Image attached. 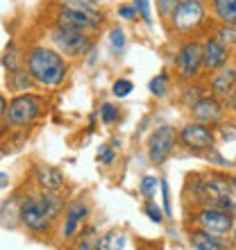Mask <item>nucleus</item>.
<instances>
[{
    "label": "nucleus",
    "mask_w": 236,
    "mask_h": 250,
    "mask_svg": "<svg viewBox=\"0 0 236 250\" xmlns=\"http://www.w3.org/2000/svg\"><path fill=\"white\" fill-rule=\"evenodd\" d=\"M25 71L30 73V78L41 86L55 89L66 80L68 75V62L64 60V55L55 50V48L37 46L32 48L25 57Z\"/></svg>",
    "instance_id": "1"
},
{
    "label": "nucleus",
    "mask_w": 236,
    "mask_h": 250,
    "mask_svg": "<svg viewBox=\"0 0 236 250\" xmlns=\"http://www.w3.org/2000/svg\"><path fill=\"white\" fill-rule=\"evenodd\" d=\"M50 41L55 43L61 55H68V57H82V55L89 53L91 48V37L89 32H82V30H68V27H59L55 25L50 30Z\"/></svg>",
    "instance_id": "2"
},
{
    "label": "nucleus",
    "mask_w": 236,
    "mask_h": 250,
    "mask_svg": "<svg viewBox=\"0 0 236 250\" xmlns=\"http://www.w3.org/2000/svg\"><path fill=\"white\" fill-rule=\"evenodd\" d=\"M179 141V132L173 125H159L148 139V157L155 166H164Z\"/></svg>",
    "instance_id": "3"
},
{
    "label": "nucleus",
    "mask_w": 236,
    "mask_h": 250,
    "mask_svg": "<svg viewBox=\"0 0 236 250\" xmlns=\"http://www.w3.org/2000/svg\"><path fill=\"white\" fill-rule=\"evenodd\" d=\"M43 112V103L41 98L32 96V93H19L16 98L9 100V107H7V123L9 125H30L41 116Z\"/></svg>",
    "instance_id": "4"
},
{
    "label": "nucleus",
    "mask_w": 236,
    "mask_h": 250,
    "mask_svg": "<svg viewBox=\"0 0 236 250\" xmlns=\"http://www.w3.org/2000/svg\"><path fill=\"white\" fill-rule=\"evenodd\" d=\"M193 221L200 230L209 232L214 237H225L234 230V214L220 207H200L193 214Z\"/></svg>",
    "instance_id": "5"
},
{
    "label": "nucleus",
    "mask_w": 236,
    "mask_h": 250,
    "mask_svg": "<svg viewBox=\"0 0 236 250\" xmlns=\"http://www.w3.org/2000/svg\"><path fill=\"white\" fill-rule=\"evenodd\" d=\"M179 144L191 152H207L216 148V132L211 125L191 121L179 130Z\"/></svg>",
    "instance_id": "6"
},
{
    "label": "nucleus",
    "mask_w": 236,
    "mask_h": 250,
    "mask_svg": "<svg viewBox=\"0 0 236 250\" xmlns=\"http://www.w3.org/2000/svg\"><path fill=\"white\" fill-rule=\"evenodd\" d=\"M204 23L202 0H182L171 19V25L177 34H191Z\"/></svg>",
    "instance_id": "7"
},
{
    "label": "nucleus",
    "mask_w": 236,
    "mask_h": 250,
    "mask_svg": "<svg viewBox=\"0 0 236 250\" xmlns=\"http://www.w3.org/2000/svg\"><path fill=\"white\" fill-rule=\"evenodd\" d=\"M202 43L200 41H184L177 50V73L182 80H196L202 71Z\"/></svg>",
    "instance_id": "8"
},
{
    "label": "nucleus",
    "mask_w": 236,
    "mask_h": 250,
    "mask_svg": "<svg viewBox=\"0 0 236 250\" xmlns=\"http://www.w3.org/2000/svg\"><path fill=\"white\" fill-rule=\"evenodd\" d=\"M19 221L23 228H27V230L34 232V234H43V232H48L50 225H53V221L46 216V211L41 207L39 198H23Z\"/></svg>",
    "instance_id": "9"
},
{
    "label": "nucleus",
    "mask_w": 236,
    "mask_h": 250,
    "mask_svg": "<svg viewBox=\"0 0 236 250\" xmlns=\"http://www.w3.org/2000/svg\"><path fill=\"white\" fill-rule=\"evenodd\" d=\"M191 116L196 123H202V125H218L223 121L225 116V107L220 103V98L216 96H202L197 98L193 105H191Z\"/></svg>",
    "instance_id": "10"
},
{
    "label": "nucleus",
    "mask_w": 236,
    "mask_h": 250,
    "mask_svg": "<svg viewBox=\"0 0 236 250\" xmlns=\"http://www.w3.org/2000/svg\"><path fill=\"white\" fill-rule=\"evenodd\" d=\"M230 62V48L220 43L216 37H211L202 43V66L204 71L209 73H216L220 68H225Z\"/></svg>",
    "instance_id": "11"
},
{
    "label": "nucleus",
    "mask_w": 236,
    "mask_h": 250,
    "mask_svg": "<svg viewBox=\"0 0 236 250\" xmlns=\"http://www.w3.org/2000/svg\"><path fill=\"white\" fill-rule=\"evenodd\" d=\"M57 25L68 27V30H82V32H93L100 27V21L91 19L89 14L71 9V7H61L57 12Z\"/></svg>",
    "instance_id": "12"
},
{
    "label": "nucleus",
    "mask_w": 236,
    "mask_h": 250,
    "mask_svg": "<svg viewBox=\"0 0 236 250\" xmlns=\"http://www.w3.org/2000/svg\"><path fill=\"white\" fill-rule=\"evenodd\" d=\"M86 216H89V205L84 200H75V203L68 205L64 214V230H61L64 239L75 237V232H78L79 225L84 223Z\"/></svg>",
    "instance_id": "13"
},
{
    "label": "nucleus",
    "mask_w": 236,
    "mask_h": 250,
    "mask_svg": "<svg viewBox=\"0 0 236 250\" xmlns=\"http://www.w3.org/2000/svg\"><path fill=\"white\" fill-rule=\"evenodd\" d=\"M34 182L41 187V191H59L64 187V173L57 166L39 164L34 168Z\"/></svg>",
    "instance_id": "14"
},
{
    "label": "nucleus",
    "mask_w": 236,
    "mask_h": 250,
    "mask_svg": "<svg viewBox=\"0 0 236 250\" xmlns=\"http://www.w3.org/2000/svg\"><path fill=\"white\" fill-rule=\"evenodd\" d=\"M211 96L216 98H230L236 89V71L234 68H220L211 75Z\"/></svg>",
    "instance_id": "15"
},
{
    "label": "nucleus",
    "mask_w": 236,
    "mask_h": 250,
    "mask_svg": "<svg viewBox=\"0 0 236 250\" xmlns=\"http://www.w3.org/2000/svg\"><path fill=\"white\" fill-rule=\"evenodd\" d=\"M189 241L193 250H225V241H220V237H214L200 228L189 232Z\"/></svg>",
    "instance_id": "16"
},
{
    "label": "nucleus",
    "mask_w": 236,
    "mask_h": 250,
    "mask_svg": "<svg viewBox=\"0 0 236 250\" xmlns=\"http://www.w3.org/2000/svg\"><path fill=\"white\" fill-rule=\"evenodd\" d=\"M37 198H39L46 216L50 218V221H57L59 214L64 211V198L59 196V191H41Z\"/></svg>",
    "instance_id": "17"
},
{
    "label": "nucleus",
    "mask_w": 236,
    "mask_h": 250,
    "mask_svg": "<svg viewBox=\"0 0 236 250\" xmlns=\"http://www.w3.org/2000/svg\"><path fill=\"white\" fill-rule=\"evenodd\" d=\"M211 9L223 25L236 27V0H211Z\"/></svg>",
    "instance_id": "18"
},
{
    "label": "nucleus",
    "mask_w": 236,
    "mask_h": 250,
    "mask_svg": "<svg viewBox=\"0 0 236 250\" xmlns=\"http://www.w3.org/2000/svg\"><path fill=\"white\" fill-rule=\"evenodd\" d=\"M125 248V232L109 230L96 239V250H123Z\"/></svg>",
    "instance_id": "19"
},
{
    "label": "nucleus",
    "mask_w": 236,
    "mask_h": 250,
    "mask_svg": "<svg viewBox=\"0 0 236 250\" xmlns=\"http://www.w3.org/2000/svg\"><path fill=\"white\" fill-rule=\"evenodd\" d=\"M148 89H150V93L155 96V98H166V96L171 93V75H168L166 71L157 73V75L150 80Z\"/></svg>",
    "instance_id": "20"
},
{
    "label": "nucleus",
    "mask_w": 236,
    "mask_h": 250,
    "mask_svg": "<svg viewBox=\"0 0 236 250\" xmlns=\"http://www.w3.org/2000/svg\"><path fill=\"white\" fill-rule=\"evenodd\" d=\"M7 80H9V84H12L14 91H27L30 84H32L34 80L30 78V73L27 71H14V73H7Z\"/></svg>",
    "instance_id": "21"
},
{
    "label": "nucleus",
    "mask_w": 236,
    "mask_h": 250,
    "mask_svg": "<svg viewBox=\"0 0 236 250\" xmlns=\"http://www.w3.org/2000/svg\"><path fill=\"white\" fill-rule=\"evenodd\" d=\"M20 62H23V57H20L16 43H9L5 55H2V66H5L9 73H14V71H20Z\"/></svg>",
    "instance_id": "22"
},
{
    "label": "nucleus",
    "mask_w": 236,
    "mask_h": 250,
    "mask_svg": "<svg viewBox=\"0 0 236 250\" xmlns=\"http://www.w3.org/2000/svg\"><path fill=\"white\" fill-rule=\"evenodd\" d=\"M159 182H161V180H157L155 175H143V178H141V182H138V191H141V196L155 198Z\"/></svg>",
    "instance_id": "23"
},
{
    "label": "nucleus",
    "mask_w": 236,
    "mask_h": 250,
    "mask_svg": "<svg viewBox=\"0 0 236 250\" xmlns=\"http://www.w3.org/2000/svg\"><path fill=\"white\" fill-rule=\"evenodd\" d=\"M216 39L225 46H236V27L234 25H220L216 30Z\"/></svg>",
    "instance_id": "24"
},
{
    "label": "nucleus",
    "mask_w": 236,
    "mask_h": 250,
    "mask_svg": "<svg viewBox=\"0 0 236 250\" xmlns=\"http://www.w3.org/2000/svg\"><path fill=\"white\" fill-rule=\"evenodd\" d=\"M132 91H134V84H132V80H127V78H118L112 86V93L116 98H127Z\"/></svg>",
    "instance_id": "25"
},
{
    "label": "nucleus",
    "mask_w": 236,
    "mask_h": 250,
    "mask_svg": "<svg viewBox=\"0 0 236 250\" xmlns=\"http://www.w3.org/2000/svg\"><path fill=\"white\" fill-rule=\"evenodd\" d=\"M182 0H157V12L161 19H173L175 9L179 7Z\"/></svg>",
    "instance_id": "26"
},
{
    "label": "nucleus",
    "mask_w": 236,
    "mask_h": 250,
    "mask_svg": "<svg viewBox=\"0 0 236 250\" xmlns=\"http://www.w3.org/2000/svg\"><path fill=\"white\" fill-rule=\"evenodd\" d=\"M109 46H112L114 53H123L125 48V32L120 27H112L109 30Z\"/></svg>",
    "instance_id": "27"
},
{
    "label": "nucleus",
    "mask_w": 236,
    "mask_h": 250,
    "mask_svg": "<svg viewBox=\"0 0 236 250\" xmlns=\"http://www.w3.org/2000/svg\"><path fill=\"white\" fill-rule=\"evenodd\" d=\"M143 214L150 218L152 223H157V225H161V223H164V218H166V214L159 209V207L152 203V200H148V203L143 205Z\"/></svg>",
    "instance_id": "28"
},
{
    "label": "nucleus",
    "mask_w": 236,
    "mask_h": 250,
    "mask_svg": "<svg viewBox=\"0 0 236 250\" xmlns=\"http://www.w3.org/2000/svg\"><path fill=\"white\" fill-rule=\"evenodd\" d=\"M134 7H137L138 16L148 23V25H152V12H150V0H134Z\"/></svg>",
    "instance_id": "29"
},
{
    "label": "nucleus",
    "mask_w": 236,
    "mask_h": 250,
    "mask_svg": "<svg viewBox=\"0 0 236 250\" xmlns=\"http://www.w3.org/2000/svg\"><path fill=\"white\" fill-rule=\"evenodd\" d=\"M100 119H102V123L112 125L114 121H118V109L114 105H109V103H105V105L100 107Z\"/></svg>",
    "instance_id": "30"
},
{
    "label": "nucleus",
    "mask_w": 236,
    "mask_h": 250,
    "mask_svg": "<svg viewBox=\"0 0 236 250\" xmlns=\"http://www.w3.org/2000/svg\"><path fill=\"white\" fill-rule=\"evenodd\" d=\"M159 189H161V198H164V214L166 218L173 216V205H171V193H168V185H166L164 180L159 182Z\"/></svg>",
    "instance_id": "31"
},
{
    "label": "nucleus",
    "mask_w": 236,
    "mask_h": 250,
    "mask_svg": "<svg viewBox=\"0 0 236 250\" xmlns=\"http://www.w3.org/2000/svg\"><path fill=\"white\" fill-rule=\"evenodd\" d=\"M114 157H116V155H114V150L109 148V146H100V148H98V162H100V164L109 166L114 162Z\"/></svg>",
    "instance_id": "32"
},
{
    "label": "nucleus",
    "mask_w": 236,
    "mask_h": 250,
    "mask_svg": "<svg viewBox=\"0 0 236 250\" xmlns=\"http://www.w3.org/2000/svg\"><path fill=\"white\" fill-rule=\"evenodd\" d=\"M118 16L125 21H134L138 16V12L134 5H118Z\"/></svg>",
    "instance_id": "33"
},
{
    "label": "nucleus",
    "mask_w": 236,
    "mask_h": 250,
    "mask_svg": "<svg viewBox=\"0 0 236 250\" xmlns=\"http://www.w3.org/2000/svg\"><path fill=\"white\" fill-rule=\"evenodd\" d=\"M7 107H9V103H7V98L0 93V119H5L7 116Z\"/></svg>",
    "instance_id": "34"
},
{
    "label": "nucleus",
    "mask_w": 236,
    "mask_h": 250,
    "mask_svg": "<svg viewBox=\"0 0 236 250\" xmlns=\"http://www.w3.org/2000/svg\"><path fill=\"white\" fill-rule=\"evenodd\" d=\"M7 185V175H5V173H2V175H0V189H2V187H5Z\"/></svg>",
    "instance_id": "35"
},
{
    "label": "nucleus",
    "mask_w": 236,
    "mask_h": 250,
    "mask_svg": "<svg viewBox=\"0 0 236 250\" xmlns=\"http://www.w3.org/2000/svg\"><path fill=\"white\" fill-rule=\"evenodd\" d=\"M232 185H234V189H236V175H234V178H232Z\"/></svg>",
    "instance_id": "36"
},
{
    "label": "nucleus",
    "mask_w": 236,
    "mask_h": 250,
    "mask_svg": "<svg viewBox=\"0 0 236 250\" xmlns=\"http://www.w3.org/2000/svg\"><path fill=\"white\" fill-rule=\"evenodd\" d=\"M234 244H236V230H234Z\"/></svg>",
    "instance_id": "37"
},
{
    "label": "nucleus",
    "mask_w": 236,
    "mask_h": 250,
    "mask_svg": "<svg viewBox=\"0 0 236 250\" xmlns=\"http://www.w3.org/2000/svg\"><path fill=\"white\" fill-rule=\"evenodd\" d=\"M234 164H236V159H234Z\"/></svg>",
    "instance_id": "38"
}]
</instances>
